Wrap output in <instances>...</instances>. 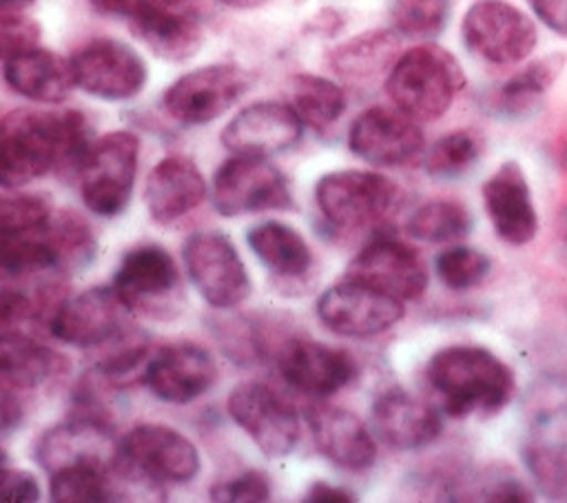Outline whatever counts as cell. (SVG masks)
I'll return each mask as SVG.
<instances>
[{"mask_svg": "<svg viewBox=\"0 0 567 503\" xmlns=\"http://www.w3.org/2000/svg\"><path fill=\"white\" fill-rule=\"evenodd\" d=\"M427 379L443 399V412L463 419L472 412L496 414L514 394V372L481 346H447L427 361Z\"/></svg>", "mask_w": 567, "mask_h": 503, "instance_id": "cell-2", "label": "cell"}, {"mask_svg": "<svg viewBox=\"0 0 567 503\" xmlns=\"http://www.w3.org/2000/svg\"><path fill=\"white\" fill-rule=\"evenodd\" d=\"M188 279L206 304L219 310L235 308L250 290L248 270L233 242L215 230L193 233L182 250Z\"/></svg>", "mask_w": 567, "mask_h": 503, "instance_id": "cell-10", "label": "cell"}, {"mask_svg": "<svg viewBox=\"0 0 567 503\" xmlns=\"http://www.w3.org/2000/svg\"><path fill=\"white\" fill-rule=\"evenodd\" d=\"M370 417L379 439L405 452L430 445L443 430L439 410L403 388L383 390L374 399Z\"/></svg>", "mask_w": 567, "mask_h": 503, "instance_id": "cell-22", "label": "cell"}, {"mask_svg": "<svg viewBox=\"0 0 567 503\" xmlns=\"http://www.w3.org/2000/svg\"><path fill=\"white\" fill-rule=\"evenodd\" d=\"M483 206L496 235L512 244L525 246L536 237L538 215L523 166L516 160L503 162L483 184Z\"/></svg>", "mask_w": 567, "mask_h": 503, "instance_id": "cell-21", "label": "cell"}, {"mask_svg": "<svg viewBox=\"0 0 567 503\" xmlns=\"http://www.w3.org/2000/svg\"><path fill=\"white\" fill-rule=\"evenodd\" d=\"M485 137L476 129H456L441 135L425 153L423 168L434 179L465 175L483 155Z\"/></svg>", "mask_w": 567, "mask_h": 503, "instance_id": "cell-34", "label": "cell"}, {"mask_svg": "<svg viewBox=\"0 0 567 503\" xmlns=\"http://www.w3.org/2000/svg\"><path fill=\"white\" fill-rule=\"evenodd\" d=\"M117 463L133 481L153 490L164 483H186L202 468L195 443L162 423L133 425L117 443Z\"/></svg>", "mask_w": 567, "mask_h": 503, "instance_id": "cell-5", "label": "cell"}, {"mask_svg": "<svg viewBox=\"0 0 567 503\" xmlns=\"http://www.w3.org/2000/svg\"><path fill=\"white\" fill-rule=\"evenodd\" d=\"M346 277L401 301L419 299L427 288V268L421 255L392 237L372 239L348 264Z\"/></svg>", "mask_w": 567, "mask_h": 503, "instance_id": "cell-18", "label": "cell"}, {"mask_svg": "<svg viewBox=\"0 0 567 503\" xmlns=\"http://www.w3.org/2000/svg\"><path fill=\"white\" fill-rule=\"evenodd\" d=\"M399 186L372 171H332L315 186V202L334 228H368L381 222L394 206Z\"/></svg>", "mask_w": 567, "mask_h": 503, "instance_id": "cell-7", "label": "cell"}, {"mask_svg": "<svg viewBox=\"0 0 567 503\" xmlns=\"http://www.w3.org/2000/svg\"><path fill=\"white\" fill-rule=\"evenodd\" d=\"M434 268L439 279L452 288V290H465L476 284H481L489 268L492 261L485 253L472 248V246H450L441 250L434 259Z\"/></svg>", "mask_w": 567, "mask_h": 503, "instance_id": "cell-38", "label": "cell"}, {"mask_svg": "<svg viewBox=\"0 0 567 503\" xmlns=\"http://www.w3.org/2000/svg\"><path fill=\"white\" fill-rule=\"evenodd\" d=\"M91 7L102 16L126 18L128 22L171 2V0H89Z\"/></svg>", "mask_w": 567, "mask_h": 503, "instance_id": "cell-43", "label": "cell"}, {"mask_svg": "<svg viewBox=\"0 0 567 503\" xmlns=\"http://www.w3.org/2000/svg\"><path fill=\"white\" fill-rule=\"evenodd\" d=\"M140 137L131 131H111L91 142L78 171L84 206L100 217L120 215L133 195Z\"/></svg>", "mask_w": 567, "mask_h": 503, "instance_id": "cell-4", "label": "cell"}, {"mask_svg": "<svg viewBox=\"0 0 567 503\" xmlns=\"http://www.w3.org/2000/svg\"><path fill=\"white\" fill-rule=\"evenodd\" d=\"M246 242L255 257L279 277H303L312 266L308 242L292 226L266 219L246 233Z\"/></svg>", "mask_w": 567, "mask_h": 503, "instance_id": "cell-30", "label": "cell"}, {"mask_svg": "<svg viewBox=\"0 0 567 503\" xmlns=\"http://www.w3.org/2000/svg\"><path fill=\"white\" fill-rule=\"evenodd\" d=\"M527 4L549 31L567 38V0H527Z\"/></svg>", "mask_w": 567, "mask_h": 503, "instance_id": "cell-44", "label": "cell"}, {"mask_svg": "<svg viewBox=\"0 0 567 503\" xmlns=\"http://www.w3.org/2000/svg\"><path fill=\"white\" fill-rule=\"evenodd\" d=\"M281 379L308 397H330L359 372L357 359L346 350L308 337H290L277 350Z\"/></svg>", "mask_w": 567, "mask_h": 503, "instance_id": "cell-17", "label": "cell"}, {"mask_svg": "<svg viewBox=\"0 0 567 503\" xmlns=\"http://www.w3.org/2000/svg\"><path fill=\"white\" fill-rule=\"evenodd\" d=\"M89 124L80 111L13 109L2 117V186L20 188L47 173L78 177L89 153Z\"/></svg>", "mask_w": 567, "mask_h": 503, "instance_id": "cell-1", "label": "cell"}, {"mask_svg": "<svg viewBox=\"0 0 567 503\" xmlns=\"http://www.w3.org/2000/svg\"><path fill=\"white\" fill-rule=\"evenodd\" d=\"M565 53H549L509 75L487 95L489 113L503 120H525L540 109L543 95L563 73Z\"/></svg>", "mask_w": 567, "mask_h": 503, "instance_id": "cell-27", "label": "cell"}, {"mask_svg": "<svg viewBox=\"0 0 567 503\" xmlns=\"http://www.w3.org/2000/svg\"><path fill=\"white\" fill-rule=\"evenodd\" d=\"M2 496L11 503H22V501H38L40 499V485L35 476L27 470H13V468H2Z\"/></svg>", "mask_w": 567, "mask_h": 503, "instance_id": "cell-42", "label": "cell"}, {"mask_svg": "<svg viewBox=\"0 0 567 503\" xmlns=\"http://www.w3.org/2000/svg\"><path fill=\"white\" fill-rule=\"evenodd\" d=\"M206 197V179L199 166L186 155L159 160L144 184L148 215L157 224H171L195 211Z\"/></svg>", "mask_w": 567, "mask_h": 503, "instance_id": "cell-24", "label": "cell"}, {"mask_svg": "<svg viewBox=\"0 0 567 503\" xmlns=\"http://www.w3.org/2000/svg\"><path fill=\"white\" fill-rule=\"evenodd\" d=\"M315 308L328 330L357 339L374 337L392 328L405 315L401 299L348 277L326 288Z\"/></svg>", "mask_w": 567, "mask_h": 503, "instance_id": "cell-14", "label": "cell"}, {"mask_svg": "<svg viewBox=\"0 0 567 503\" xmlns=\"http://www.w3.org/2000/svg\"><path fill=\"white\" fill-rule=\"evenodd\" d=\"M144 386L166 403H190L217 379L213 355L193 341L162 346L144 368Z\"/></svg>", "mask_w": 567, "mask_h": 503, "instance_id": "cell-20", "label": "cell"}, {"mask_svg": "<svg viewBox=\"0 0 567 503\" xmlns=\"http://www.w3.org/2000/svg\"><path fill=\"white\" fill-rule=\"evenodd\" d=\"M290 106L317 131L332 126L346 111V95L341 86L315 73H297L288 82Z\"/></svg>", "mask_w": 567, "mask_h": 503, "instance_id": "cell-32", "label": "cell"}, {"mask_svg": "<svg viewBox=\"0 0 567 503\" xmlns=\"http://www.w3.org/2000/svg\"><path fill=\"white\" fill-rule=\"evenodd\" d=\"M523 461L543 494L556 501L567 499V441L558 445L527 443Z\"/></svg>", "mask_w": 567, "mask_h": 503, "instance_id": "cell-36", "label": "cell"}, {"mask_svg": "<svg viewBox=\"0 0 567 503\" xmlns=\"http://www.w3.org/2000/svg\"><path fill=\"white\" fill-rule=\"evenodd\" d=\"M226 7H233V9H255V7H261L266 4L268 0H217Z\"/></svg>", "mask_w": 567, "mask_h": 503, "instance_id": "cell-47", "label": "cell"}, {"mask_svg": "<svg viewBox=\"0 0 567 503\" xmlns=\"http://www.w3.org/2000/svg\"><path fill=\"white\" fill-rule=\"evenodd\" d=\"M465 86L458 60L443 47L419 44L403 51L385 78V93L419 122L441 117Z\"/></svg>", "mask_w": 567, "mask_h": 503, "instance_id": "cell-3", "label": "cell"}, {"mask_svg": "<svg viewBox=\"0 0 567 503\" xmlns=\"http://www.w3.org/2000/svg\"><path fill=\"white\" fill-rule=\"evenodd\" d=\"M463 44L481 60L498 66L523 62L536 47V24L505 0H476L461 22Z\"/></svg>", "mask_w": 567, "mask_h": 503, "instance_id": "cell-8", "label": "cell"}, {"mask_svg": "<svg viewBox=\"0 0 567 503\" xmlns=\"http://www.w3.org/2000/svg\"><path fill=\"white\" fill-rule=\"evenodd\" d=\"M399 106H370L348 129V148L374 166H401L414 160L425 144L423 131Z\"/></svg>", "mask_w": 567, "mask_h": 503, "instance_id": "cell-16", "label": "cell"}, {"mask_svg": "<svg viewBox=\"0 0 567 503\" xmlns=\"http://www.w3.org/2000/svg\"><path fill=\"white\" fill-rule=\"evenodd\" d=\"M213 501L261 503L270 499V481L261 470H246L235 479L219 481L210 487Z\"/></svg>", "mask_w": 567, "mask_h": 503, "instance_id": "cell-41", "label": "cell"}, {"mask_svg": "<svg viewBox=\"0 0 567 503\" xmlns=\"http://www.w3.org/2000/svg\"><path fill=\"white\" fill-rule=\"evenodd\" d=\"M303 133L297 111L277 100H259L244 106L221 131V144L235 155L270 157L292 148Z\"/></svg>", "mask_w": 567, "mask_h": 503, "instance_id": "cell-19", "label": "cell"}, {"mask_svg": "<svg viewBox=\"0 0 567 503\" xmlns=\"http://www.w3.org/2000/svg\"><path fill=\"white\" fill-rule=\"evenodd\" d=\"M133 310L111 286H93L73 297H64L49 321L55 339L69 346L95 350L133 324Z\"/></svg>", "mask_w": 567, "mask_h": 503, "instance_id": "cell-15", "label": "cell"}, {"mask_svg": "<svg viewBox=\"0 0 567 503\" xmlns=\"http://www.w3.org/2000/svg\"><path fill=\"white\" fill-rule=\"evenodd\" d=\"M450 16V0H394L390 7L392 31L403 38H436L445 31Z\"/></svg>", "mask_w": 567, "mask_h": 503, "instance_id": "cell-35", "label": "cell"}, {"mask_svg": "<svg viewBox=\"0 0 567 503\" xmlns=\"http://www.w3.org/2000/svg\"><path fill=\"white\" fill-rule=\"evenodd\" d=\"M113 288L133 312L153 319L175 317L184 304L179 268L159 244L128 248L113 275Z\"/></svg>", "mask_w": 567, "mask_h": 503, "instance_id": "cell-6", "label": "cell"}, {"mask_svg": "<svg viewBox=\"0 0 567 503\" xmlns=\"http://www.w3.org/2000/svg\"><path fill=\"white\" fill-rule=\"evenodd\" d=\"M226 408L233 421L266 456H288L299 443L301 428L297 410L261 381L235 386L226 399Z\"/></svg>", "mask_w": 567, "mask_h": 503, "instance_id": "cell-11", "label": "cell"}, {"mask_svg": "<svg viewBox=\"0 0 567 503\" xmlns=\"http://www.w3.org/2000/svg\"><path fill=\"white\" fill-rule=\"evenodd\" d=\"M303 501H310V503H319V501H328V503H352L357 501V494L346 490V487H339V485H332L328 481H315L306 494H303Z\"/></svg>", "mask_w": 567, "mask_h": 503, "instance_id": "cell-46", "label": "cell"}, {"mask_svg": "<svg viewBox=\"0 0 567 503\" xmlns=\"http://www.w3.org/2000/svg\"><path fill=\"white\" fill-rule=\"evenodd\" d=\"M148 341H151L148 335L135 324H131L128 328L117 332L113 339L95 348L93 370L106 374L109 379L131 372L144 359L148 350Z\"/></svg>", "mask_w": 567, "mask_h": 503, "instance_id": "cell-37", "label": "cell"}, {"mask_svg": "<svg viewBox=\"0 0 567 503\" xmlns=\"http://www.w3.org/2000/svg\"><path fill=\"white\" fill-rule=\"evenodd\" d=\"M35 0H2V9H24Z\"/></svg>", "mask_w": 567, "mask_h": 503, "instance_id": "cell-48", "label": "cell"}, {"mask_svg": "<svg viewBox=\"0 0 567 503\" xmlns=\"http://www.w3.org/2000/svg\"><path fill=\"white\" fill-rule=\"evenodd\" d=\"M399 55V33L377 29L337 44L328 53V64L350 82H365L390 71Z\"/></svg>", "mask_w": 567, "mask_h": 503, "instance_id": "cell-29", "label": "cell"}, {"mask_svg": "<svg viewBox=\"0 0 567 503\" xmlns=\"http://www.w3.org/2000/svg\"><path fill=\"white\" fill-rule=\"evenodd\" d=\"M131 31L162 60L186 62L204 44L199 18L186 0H171L128 22Z\"/></svg>", "mask_w": 567, "mask_h": 503, "instance_id": "cell-25", "label": "cell"}, {"mask_svg": "<svg viewBox=\"0 0 567 503\" xmlns=\"http://www.w3.org/2000/svg\"><path fill=\"white\" fill-rule=\"evenodd\" d=\"M40 233L53 253L55 270L62 275L82 270L95 257V233L91 224L71 208H58Z\"/></svg>", "mask_w": 567, "mask_h": 503, "instance_id": "cell-31", "label": "cell"}, {"mask_svg": "<svg viewBox=\"0 0 567 503\" xmlns=\"http://www.w3.org/2000/svg\"><path fill=\"white\" fill-rule=\"evenodd\" d=\"M472 230V213L456 199H430L414 208L408 217V233L419 242L447 244L467 237Z\"/></svg>", "mask_w": 567, "mask_h": 503, "instance_id": "cell-33", "label": "cell"}, {"mask_svg": "<svg viewBox=\"0 0 567 503\" xmlns=\"http://www.w3.org/2000/svg\"><path fill=\"white\" fill-rule=\"evenodd\" d=\"M53 213V202L44 193L4 195L0 204V230L2 235L31 233L42 228Z\"/></svg>", "mask_w": 567, "mask_h": 503, "instance_id": "cell-39", "label": "cell"}, {"mask_svg": "<svg viewBox=\"0 0 567 503\" xmlns=\"http://www.w3.org/2000/svg\"><path fill=\"white\" fill-rule=\"evenodd\" d=\"M2 75L11 91L44 104L64 102L75 86L71 60L42 47L2 58Z\"/></svg>", "mask_w": 567, "mask_h": 503, "instance_id": "cell-26", "label": "cell"}, {"mask_svg": "<svg viewBox=\"0 0 567 503\" xmlns=\"http://www.w3.org/2000/svg\"><path fill=\"white\" fill-rule=\"evenodd\" d=\"M210 202L221 217H239L290 208L292 195L284 173L266 157L233 155L213 175Z\"/></svg>", "mask_w": 567, "mask_h": 503, "instance_id": "cell-9", "label": "cell"}, {"mask_svg": "<svg viewBox=\"0 0 567 503\" xmlns=\"http://www.w3.org/2000/svg\"><path fill=\"white\" fill-rule=\"evenodd\" d=\"M66 370L64 355L40 343L24 330H2L0 372L2 383L31 392L47 379Z\"/></svg>", "mask_w": 567, "mask_h": 503, "instance_id": "cell-28", "label": "cell"}, {"mask_svg": "<svg viewBox=\"0 0 567 503\" xmlns=\"http://www.w3.org/2000/svg\"><path fill=\"white\" fill-rule=\"evenodd\" d=\"M27 392L2 383V437H9L24 419Z\"/></svg>", "mask_w": 567, "mask_h": 503, "instance_id": "cell-45", "label": "cell"}, {"mask_svg": "<svg viewBox=\"0 0 567 503\" xmlns=\"http://www.w3.org/2000/svg\"><path fill=\"white\" fill-rule=\"evenodd\" d=\"M306 423L315 448L334 465L346 470H365L377 459V443L365 423L339 406H312Z\"/></svg>", "mask_w": 567, "mask_h": 503, "instance_id": "cell-23", "label": "cell"}, {"mask_svg": "<svg viewBox=\"0 0 567 503\" xmlns=\"http://www.w3.org/2000/svg\"><path fill=\"white\" fill-rule=\"evenodd\" d=\"M250 89V75L230 62L206 64L179 75L162 97L164 111L182 124H208Z\"/></svg>", "mask_w": 567, "mask_h": 503, "instance_id": "cell-13", "label": "cell"}, {"mask_svg": "<svg viewBox=\"0 0 567 503\" xmlns=\"http://www.w3.org/2000/svg\"><path fill=\"white\" fill-rule=\"evenodd\" d=\"M40 35H42L40 24L31 16L22 13V9H2V16H0L2 58L40 47L38 44Z\"/></svg>", "mask_w": 567, "mask_h": 503, "instance_id": "cell-40", "label": "cell"}, {"mask_svg": "<svg viewBox=\"0 0 567 503\" xmlns=\"http://www.w3.org/2000/svg\"><path fill=\"white\" fill-rule=\"evenodd\" d=\"M69 60L75 86L100 100H131L142 93L148 80L144 58L115 38H93L78 47Z\"/></svg>", "mask_w": 567, "mask_h": 503, "instance_id": "cell-12", "label": "cell"}]
</instances>
